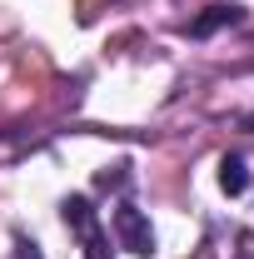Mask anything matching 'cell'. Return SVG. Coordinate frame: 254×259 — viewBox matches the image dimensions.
<instances>
[{"instance_id":"obj_1","label":"cell","mask_w":254,"mask_h":259,"mask_svg":"<svg viewBox=\"0 0 254 259\" xmlns=\"http://www.w3.org/2000/svg\"><path fill=\"white\" fill-rule=\"evenodd\" d=\"M60 214H65V225H70V234L85 244V259H110V239H105V229L95 220V204L85 194H70L60 204Z\"/></svg>"},{"instance_id":"obj_2","label":"cell","mask_w":254,"mask_h":259,"mask_svg":"<svg viewBox=\"0 0 254 259\" xmlns=\"http://www.w3.org/2000/svg\"><path fill=\"white\" fill-rule=\"evenodd\" d=\"M115 239H120V249L150 259V254H155V229H150V214H145V209H135V204H115Z\"/></svg>"},{"instance_id":"obj_3","label":"cell","mask_w":254,"mask_h":259,"mask_svg":"<svg viewBox=\"0 0 254 259\" xmlns=\"http://www.w3.org/2000/svg\"><path fill=\"white\" fill-rule=\"evenodd\" d=\"M239 20H244V10H239V5H204V10L190 20V35H194V40H204V35L224 30V25H239Z\"/></svg>"},{"instance_id":"obj_4","label":"cell","mask_w":254,"mask_h":259,"mask_svg":"<svg viewBox=\"0 0 254 259\" xmlns=\"http://www.w3.org/2000/svg\"><path fill=\"white\" fill-rule=\"evenodd\" d=\"M220 190L224 194H244L249 190V164L239 160V155H224L220 160Z\"/></svg>"},{"instance_id":"obj_5","label":"cell","mask_w":254,"mask_h":259,"mask_svg":"<svg viewBox=\"0 0 254 259\" xmlns=\"http://www.w3.org/2000/svg\"><path fill=\"white\" fill-rule=\"evenodd\" d=\"M95 185H100V190H125V185H130V164H115V169H105Z\"/></svg>"},{"instance_id":"obj_6","label":"cell","mask_w":254,"mask_h":259,"mask_svg":"<svg viewBox=\"0 0 254 259\" xmlns=\"http://www.w3.org/2000/svg\"><path fill=\"white\" fill-rule=\"evenodd\" d=\"M15 259H45V249L35 239H25V234H15Z\"/></svg>"},{"instance_id":"obj_7","label":"cell","mask_w":254,"mask_h":259,"mask_svg":"<svg viewBox=\"0 0 254 259\" xmlns=\"http://www.w3.org/2000/svg\"><path fill=\"white\" fill-rule=\"evenodd\" d=\"M244 130H254V115H244Z\"/></svg>"},{"instance_id":"obj_8","label":"cell","mask_w":254,"mask_h":259,"mask_svg":"<svg viewBox=\"0 0 254 259\" xmlns=\"http://www.w3.org/2000/svg\"><path fill=\"white\" fill-rule=\"evenodd\" d=\"M239 259H254V249H244V254H239Z\"/></svg>"}]
</instances>
